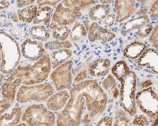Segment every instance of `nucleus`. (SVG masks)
Wrapping results in <instances>:
<instances>
[{"label": "nucleus", "mask_w": 158, "mask_h": 126, "mask_svg": "<svg viewBox=\"0 0 158 126\" xmlns=\"http://www.w3.org/2000/svg\"><path fill=\"white\" fill-rule=\"evenodd\" d=\"M22 108L14 107L8 112L2 113L0 118V125H18L22 118Z\"/></svg>", "instance_id": "nucleus-17"}, {"label": "nucleus", "mask_w": 158, "mask_h": 126, "mask_svg": "<svg viewBox=\"0 0 158 126\" xmlns=\"http://www.w3.org/2000/svg\"><path fill=\"white\" fill-rule=\"evenodd\" d=\"M55 88L49 83L34 85H21L18 90L16 100L21 104L35 102H45L54 93Z\"/></svg>", "instance_id": "nucleus-4"}, {"label": "nucleus", "mask_w": 158, "mask_h": 126, "mask_svg": "<svg viewBox=\"0 0 158 126\" xmlns=\"http://www.w3.org/2000/svg\"><path fill=\"white\" fill-rule=\"evenodd\" d=\"M102 87L108 91L109 95H112L114 99H117L120 95L119 90L117 88V83L113 75L109 74L103 81H102Z\"/></svg>", "instance_id": "nucleus-25"}, {"label": "nucleus", "mask_w": 158, "mask_h": 126, "mask_svg": "<svg viewBox=\"0 0 158 126\" xmlns=\"http://www.w3.org/2000/svg\"><path fill=\"white\" fill-rule=\"evenodd\" d=\"M35 0H16V5L20 9L23 7L30 6L35 3Z\"/></svg>", "instance_id": "nucleus-38"}, {"label": "nucleus", "mask_w": 158, "mask_h": 126, "mask_svg": "<svg viewBox=\"0 0 158 126\" xmlns=\"http://www.w3.org/2000/svg\"><path fill=\"white\" fill-rule=\"evenodd\" d=\"M21 120L30 126H53L56 123L55 113L42 104H32L27 107Z\"/></svg>", "instance_id": "nucleus-5"}, {"label": "nucleus", "mask_w": 158, "mask_h": 126, "mask_svg": "<svg viewBox=\"0 0 158 126\" xmlns=\"http://www.w3.org/2000/svg\"><path fill=\"white\" fill-rule=\"evenodd\" d=\"M110 11V7L108 4H97L91 7L89 12V19L92 21L103 20L108 16Z\"/></svg>", "instance_id": "nucleus-21"}, {"label": "nucleus", "mask_w": 158, "mask_h": 126, "mask_svg": "<svg viewBox=\"0 0 158 126\" xmlns=\"http://www.w3.org/2000/svg\"><path fill=\"white\" fill-rule=\"evenodd\" d=\"M130 123V119L123 111L119 110L114 118L113 125H127Z\"/></svg>", "instance_id": "nucleus-30"}, {"label": "nucleus", "mask_w": 158, "mask_h": 126, "mask_svg": "<svg viewBox=\"0 0 158 126\" xmlns=\"http://www.w3.org/2000/svg\"><path fill=\"white\" fill-rule=\"evenodd\" d=\"M72 55L73 51L70 49H62L53 50L50 55L52 69H55L66 61H68L72 56Z\"/></svg>", "instance_id": "nucleus-18"}, {"label": "nucleus", "mask_w": 158, "mask_h": 126, "mask_svg": "<svg viewBox=\"0 0 158 126\" xmlns=\"http://www.w3.org/2000/svg\"><path fill=\"white\" fill-rule=\"evenodd\" d=\"M37 9V6L33 4L20 9L17 13L19 20L25 23H30L34 21Z\"/></svg>", "instance_id": "nucleus-23"}, {"label": "nucleus", "mask_w": 158, "mask_h": 126, "mask_svg": "<svg viewBox=\"0 0 158 126\" xmlns=\"http://www.w3.org/2000/svg\"><path fill=\"white\" fill-rule=\"evenodd\" d=\"M147 49V46L140 41H134L127 45L124 50V55L129 59H137Z\"/></svg>", "instance_id": "nucleus-19"}, {"label": "nucleus", "mask_w": 158, "mask_h": 126, "mask_svg": "<svg viewBox=\"0 0 158 126\" xmlns=\"http://www.w3.org/2000/svg\"><path fill=\"white\" fill-rule=\"evenodd\" d=\"M129 67L125 61H119L112 67V74L119 81L129 74Z\"/></svg>", "instance_id": "nucleus-27"}, {"label": "nucleus", "mask_w": 158, "mask_h": 126, "mask_svg": "<svg viewBox=\"0 0 158 126\" xmlns=\"http://www.w3.org/2000/svg\"><path fill=\"white\" fill-rule=\"evenodd\" d=\"M113 118L110 116H105L102 118L97 123L98 126L105 125V126H110L113 125Z\"/></svg>", "instance_id": "nucleus-36"}, {"label": "nucleus", "mask_w": 158, "mask_h": 126, "mask_svg": "<svg viewBox=\"0 0 158 126\" xmlns=\"http://www.w3.org/2000/svg\"><path fill=\"white\" fill-rule=\"evenodd\" d=\"M1 72L11 74L18 67L21 50L19 44L11 36L1 32Z\"/></svg>", "instance_id": "nucleus-3"}, {"label": "nucleus", "mask_w": 158, "mask_h": 126, "mask_svg": "<svg viewBox=\"0 0 158 126\" xmlns=\"http://www.w3.org/2000/svg\"><path fill=\"white\" fill-rule=\"evenodd\" d=\"M70 95L66 90H59L56 93H53L47 100V107L53 112H58L64 109L70 100Z\"/></svg>", "instance_id": "nucleus-13"}, {"label": "nucleus", "mask_w": 158, "mask_h": 126, "mask_svg": "<svg viewBox=\"0 0 158 126\" xmlns=\"http://www.w3.org/2000/svg\"><path fill=\"white\" fill-rule=\"evenodd\" d=\"M110 67V60L108 59H97L91 63L89 72L94 77H104L108 74Z\"/></svg>", "instance_id": "nucleus-15"}, {"label": "nucleus", "mask_w": 158, "mask_h": 126, "mask_svg": "<svg viewBox=\"0 0 158 126\" xmlns=\"http://www.w3.org/2000/svg\"><path fill=\"white\" fill-rule=\"evenodd\" d=\"M152 84V81L150 80H146L144 81H143L141 83V86L142 88V89H143V88H149L150 85Z\"/></svg>", "instance_id": "nucleus-41"}, {"label": "nucleus", "mask_w": 158, "mask_h": 126, "mask_svg": "<svg viewBox=\"0 0 158 126\" xmlns=\"http://www.w3.org/2000/svg\"><path fill=\"white\" fill-rule=\"evenodd\" d=\"M81 13L80 10L65 6L63 3L60 2L53 13L52 21L59 25H70L77 20L80 19Z\"/></svg>", "instance_id": "nucleus-9"}, {"label": "nucleus", "mask_w": 158, "mask_h": 126, "mask_svg": "<svg viewBox=\"0 0 158 126\" xmlns=\"http://www.w3.org/2000/svg\"><path fill=\"white\" fill-rule=\"evenodd\" d=\"M136 1L139 2V3H141V4H146L148 3V2H151L152 0H136Z\"/></svg>", "instance_id": "nucleus-45"}, {"label": "nucleus", "mask_w": 158, "mask_h": 126, "mask_svg": "<svg viewBox=\"0 0 158 126\" xmlns=\"http://www.w3.org/2000/svg\"><path fill=\"white\" fill-rule=\"evenodd\" d=\"M62 0H37V4L38 6H56L57 4H59Z\"/></svg>", "instance_id": "nucleus-35"}, {"label": "nucleus", "mask_w": 158, "mask_h": 126, "mask_svg": "<svg viewBox=\"0 0 158 126\" xmlns=\"http://www.w3.org/2000/svg\"><path fill=\"white\" fill-rule=\"evenodd\" d=\"M103 24L105 25V26L107 27H111L112 25H113L114 21H116V16L114 14H109L108 15L106 18L103 19Z\"/></svg>", "instance_id": "nucleus-37"}, {"label": "nucleus", "mask_w": 158, "mask_h": 126, "mask_svg": "<svg viewBox=\"0 0 158 126\" xmlns=\"http://www.w3.org/2000/svg\"><path fill=\"white\" fill-rule=\"evenodd\" d=\"M69 93L70 100L58 116L57 125H80L85 111L94 119L101 115L107 107L108 95L96 80L79 83Z\"/></svg>", "instance_id": "nucleus-1"}, {"label": "nucleus", "mask_w": 158, "mask_h": 126, "mask_svg": "<svg viewBox=\"0 0 158 126\" xmlns=\"http://www.w3.org/2000/svg\"><path fill=\"white\" fill-rule=\"evenodd\" d=\"M150 17L152 19H158V0H155L149 11Z\"/></svg>", "instance_id": "nucleus-34"}, {"label": "nucleus", "mask_w": 158, "mask_h": 126, "mask_svg": "<svg viewBox=\"0 0 158 126\" xmlns=\"http://www.w3.org/2000/svg\"><path fill=\"white\" fill-rule=\"evenodd\" d=\"M115 37L116 35L113 32L108 29L103 28L96 22H94L89 28L88 38L91 43H94L98 40L105 43L110 42Z\"/></svg>", "instance_id": "nucleus-12"}, {"label": "nucleus", "mask_w": 158, "mask_h": 126, "mask_svg": "<svg viewBox=\"0 0 158 126\" xmlns=\"http://www.w3.org/2000/svg\"><path fill=\"white\" fill-rule=\"evenodd\" d=\"M12 104V102H9V101L1 100V114L7 112L9 109V108L11 107Z\"/></svg>", "instance_id": "nucleus-40"}, {"label": "nucleus", "mask_w": 158, "mask_h": 126, "mask_svg": "<svg viewBox=\"0 0 158 126\" xmlns=\"http://www.w3.org/2000/svg\"><path fill=\"white\" fill-rule=\"evenodd\" d=\"M52 60L49 55L44 54L31 66H18L3 85L10 92L16 93L23 85H34L44 82L52 71Z\"/></svg>", "instance_id": "nucleus-2"}, {"label": "nucleus", "mask_w": 158, "mask_h": 126, "mask_svg": "<svg viewBox=\"0 0 158 126\" xmlns=\"http://www.w3.org/2000/svg\"><path fill=\"white\" fill-rule=\"evenodd\" d=\"M136 103L139 109L150 118L158 115V95L152 88H143L136 95Z\"/></svg>", "instance_id": "nucleus-7"}, {"label": "nucleus", "mask_w": 158, "mask_h": 126, "mask_svg": "<svg viewBox=\"0 0 158 126\" xmlns=\"http://www.w3.org/2000/svg\"><path fill=\"white\" fill-rule=\"evenodd\" d=\"M10 6V2L6 0H2L1 2V10L8 8Z\"/></svg>", "instance_id": "nucleus-42"}, {"label": "nucleus", "mask_w": 158, "mask_h": 126, "mask_svg": "<svg viewBox=\"0 0 158 126\" xmlns=\"http://www.w3.org/2000/svg\"><path fill=\"white\" fill-rule=\"evenodd\" d=\"M138 65L158 74V52L154 49H146L139 57Z\"/></svg>", "instance_id": "nucleus-14"}, {"label": "nucleus", "mask_w": 158, "mask_h": 126, "mask_svg": "<svg viewBox=\"0 0 158 126\" xmlns=\"http://www.w3.org/2000/svg\"><path fill=\"white\" fill-rule=\"evenodd\" d=\"M152 125L158 126V115L157 116V117L155 118V121L153 123V124H152Z\"/></svg>", "instance_id": "nucleus-46"}, {"label": "nucleus", "mask_w": 158, "mask_h": 126, "mask_svg": "<svg viewBox=\"0 0 158 126\" xmlns=\"http://www.w3.org/2000/svg\"><path fill=\"white\" fill-rule=\"evenodd\" d=\"M87 35V28L85 24L80 22H75L73 30L70 31V39L73 41H78L84 39Z\"/></svg>", "instance_id": "nucleus-26"}, {"label": "nucleus", "mask_w": 158, "mask_h": 126, "mask_svg": "<svg viewBox=\"0 0 158 126\" xmlns=\"http://www.w3.org/2000/svg\"><path fill=\"white\" fill-rule=\"evenodd\" d=\"M120 100L119 104L129 115L133 116L136 113V75L135 72L130 71L121 80Z\"/></svg>", "instance_id": "nucleus-6"}, {"label": "nucleus", "mask_w": 158, "mask_h": 126, "mask_svg": "<svg viewBox=\"0 0 158 126\" xmlns=\"http://www.w3.org/2000/svg\"><path fill=\"white\" fill-rule=\"evenodd\" d=\"M86 77H87V74H86V70L81 71L80 72H79L77 75H76L75 79H74V82L80 83L83 80H85L86 78Z\"/></svg>", "instance_id": "nucleus-39"}, {"label": "nucleus", "mask_w": 158, "mask_h": 126, "mask_svg": "<svg viewBox=\"0 0 158 126\" xmlns=\"http://www.w3.org/2000/svg\"><path fill=\"white\" fill-rule=\"evenodd\" d=\"M31 39L40 41H46L50 38V33L47 27L42 25H36L29 30Z\"/></svg>", "instance_id": "nucleus-22"}, {"label": "nucleus", "mask_w": 158, "mask_h": 126, "mask_svg": "<svg viewBox=\"0 0 158 126\" xmlns=\"http://www.w3.org/2000/svg\"><path fill=\"white\" fill-rule=\"evenodd\" d=\"M45 47L42 41L27 38L20 45L21 54L25 59L35 62L45 54Z\"/></svg>", "instance_id": "nucleus-10"}, {"label": "nucleus", "mask_w": 158, "mask_h": 126, "mask_svg": "<svg viewBox=\"0 0 158 126\" xmlns=\"http://www.w3.org/2000/svg\"><path fill=\"white\" fill-rule=\"evenodd\" d=\"M150 19L147 16H141L136 18L130 20L127 22L122 27L121 33L122 35H127L137 30L138 32L140 30L149 23Z\"/></svg>", "instance_id": "nucleus-16"}, {"label": "nucleus", "mask_w": 158, "mask_h": 126, "mask_svg": "<svg viewBox=\"0 0 158 126\" xmlns=\"http://www.w3.org/2000/svg\"><path fill=\"white\" fill-rule=\"evenodd\" d=\"M113 1L114 0H99V2H100L101 4H108Z\"/></svg>", "instance_id": "nucleus-44"}, {"label": "nucleus", "mask_w": 158, "mask_h": 126, "mask_svg": "<svg viewBox=\"0 0 158 126\" xmlns=\"http://www.w3.org/2000/svg\"><path fill=\"white\" fill-rule=\"evenodd\" d=\"M136 0H115L116 22H122L131 17L136 11Z\"/></svg>", "instance_id": "nucleus-11"}, {"label": "nucleus", "mask_w": 158, "mask_h": 126, "mask_svg": "<svg viewBox=\"0 0 158 126\" xmlns=\"http://www.w3.org/2000/svg\"><path fill=\"white\" fill-rule=\"evenodd\" d=\"M44 47L46 50L53 51V50L62 49H70L73 47V44L69 41H59V40H56V41L47 42L44 44Z\"/></svg>", "instance_id": "nucleus-29"}, {"label": "nucleus", "mask_w": 158, "mask_h": 126, "mask_svg": "<svg viewBox=\"0 0 158 126\" xmlns=\"http://www.w3.org/2000/svg\"><path fill=\"white\" fill-rule=\"evenodd\" d=\"M153 30V27L151 25L148 24L146 26L143 27L142 29H141L139 31L137 32V34L139 35L140 37H146L147 36H148L150 34H151V32Z\"/></svg>", "instance_id": "nucleus-33"}, {"label": "nucleus", "mask_w": 158, "mask_h": 126, "mask_svg": "<svg viewBox=\"0 0 158 126\" xmlns=\"http://www.w3.org/2000/svg\"><path fill=\"white\" fill-rule=\"evenodd\" d=\"M133 125L139 126H146L149 125V121L146 116H145L143 115H141L137 116L136 118H134V120H133Z\"/></svg>", "instance_id": "nucleus-32"}, {"label": "nucleus", "mask_w": 158, "mask_h": 126, "mask_svg": "<svg viewBox=\"0 0 158 126\" xmlns=\"http://www.w3.org/2000/svg\"><path fill=\"white\" fill-rule=\"evenodd\" d=\"M73 66L72 60H68L60 66L55 68L50 75V79L55 89L59 90L69 88L73 84V75L71 70Z\"/></svg>", "instance_id": "nucleus-8"}, {"label": "nucleus", "mask_w": 158, "mask_h": 126, "mask_svg": "<svg viewBox=\"0 0 158 126\" xmlns=\"http://www.w3.org/2000/svg\"><path fill=\"white\" fill-rule=\"evenodd\" d=\"M50 29L52 31V35L54 39L59 41H65L68 37H70V30L67 26L59 25L56 22H52L50 25Z\"/></svg>", "instance_id": "nucleus-24"}, {"label": "nucleus", "mask_w": 158, "mask_h": 126, "mask_svg": "<svg viewBox=\"0 0 158 126\" xmlns=\"http://www.w3.org/2000/svg\"><path fill=\"white\" fill-rule=\"evenodd\" d=\"M53 13H54L53 9L49 5L40 6L37 9V14L35 15L34 21H33V23L35 25L49 23L53 18Z\"/></svg>", "instance_id": "nucleus-20"}, {"label": "nucleus", "mask_w": 158, "mask_h": 126, "mask_svg": "<svg viewBox=\"0 0 158 126\" xmlns=\"http://www.w3.org/2000/svg\"><path fill=\"white\" fill-rule=\"evenodd\" d=\"M12 19L13 21L14 22H19V16H18V14H16V13H14L12 14Z\"/></svg>", "instance_id": "nucleus-43"}, {"label": "nucleus", "mask_w": 158, "mask_h": 126, "mask_svg": "<svg viewBox=\"0 0 158 126\" xmlns=\"http://www.w3.org/2000/svg\"><path fill=\"white\" fill-rule=\"evenodd\" d=\"M149 41L155 49H158V24L155 26L150 34Z\"/></svg>", "instance_id": "nucleus-31"}, {"label": "nucleus", "mask_w": 158, "mask_h": 126, "mask_svg": "<svg viewBox=\"0 0 158 126\" xmlns=\"http://www.w3.org/2000/svg\"><path fill=\"white\" fill-rule=\"evenodd\" d=\"M65 6L76 9H83L96 3V0H63Z\"/></svg>", "instance_id": "nucleus-28"}]
</instances>
